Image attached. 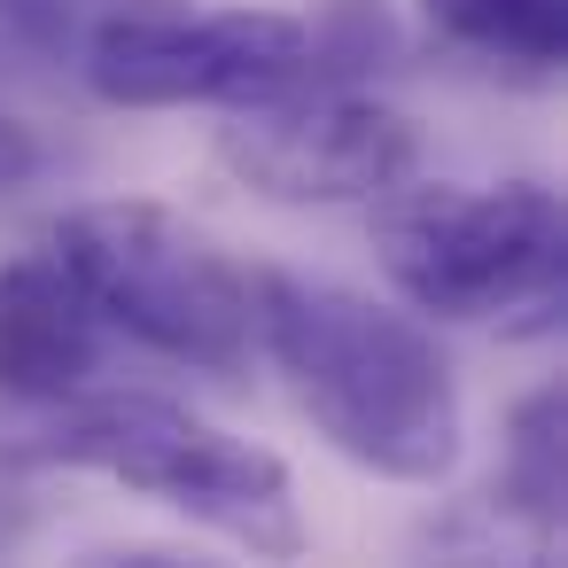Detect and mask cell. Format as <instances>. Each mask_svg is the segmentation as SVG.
<instances>
[{
    "mask_svg": "<svg viewBox=\"0 0 568 568\" xmlns=\"http://www.w3.org/2000/svg\"><path fill=\"white\" fill-rule=\"evenodd\" d=\"M102 374V312L71 281V265L9 257L0 265V405L71 397Z\"/></svg>",
    "mask_w": 568,
    "mask_h": 568,
    "instance_id": "obj_7",
    "label": "cell"
},
{
    "mask_svg": "<svg viewBox=\"0 0 568 568\" xmlns=\"http://www.w3.org/2000/svg\"><path fill=\"white\" fill-rule=\"evenodd\" d=\"M219 164L265 203H374L420 164L405 110L343 87H288L219 125Z\"/></svg>",
    "mask_w": 568,
    "mask_h": 568,
    "instance_id": "obj_6",
    "label": "cell"
},
{
    "mask_svg": "<svg viewBox=\"0 0 568 568\" xmlns=\"http://www.w3.org/2000/svg\"><path fill=\"white\" fill-rule=\"evenodd\" d=\"M79 71L110 110H242L327 87L312 24L273 9H118L87 32Z\"/></svg>",
    "mask_w": 568,
    "mask_h": 568,
    "instance_id": "obj_5",
    "label": "cell"
},
{
    "mask_svg": "<svg viewBox=\"0 0 568 568\" xmlns=\"http://www.w3.org/2000/svg\"><path fill=\"white\" fill-rule=\"evenodd\" d=\"M498 506L529 521L537 537L560 529V389H529L506 413V452H498Z\"/></svg>",
    "mask_w": 568,
    "mask_h": 568,
    "instance_id": "obj_9",
    "label": "cell"
},
{
    "mask_svg": "<svg viewBox=\"0 0 568 568\" xmlns=\"http://www.w3.org/2000/svg\"><path fill=\"white\" fill-rule=\"evenodd\" d=\"M257 343L351 467L382 483H444L459 467V382L413 312L343 281L257 273Z\"/></svg>",
    "mask_w": 568,
    "mask_h": 568,
    "instance_id": "obj_1",
    "label": "cell"
},
{
    "mask_svg": "<svg viewBox=\"0 0 568 568\" xmlns=\"http://www.w3.org/2000/svg\"><path fill=\"white\" fill-rule=\"evenodd\" d=\"M560 195L537 180L498 187H389L374 195V257L413 312L436 320H552L560 304Z\"/></svg>",
    "mask_w": 568,
    "mask_h": 568,
    "instance_id": "obj_4",
    "label": "cell"
},
{
    "mask_svg": "<svg viewBox=\"0 0 568 568\" xmlns=\"http://www.w3.org/2000/svg\"><path fill=\"white\" fill-rule=\"evenodd\" d=\"M0 467L9 475H40V467L110 475L257 560H296L312 537L288 467L265 444L226 436L203 413L149 397V389H102V397L71 389L40 405H0Z\"/></svg>",
    "mask_w": 568,
    "mask_h": 568,
    "instance_id": "obj_2",
    "label": "cell"
},
{
    "mask_svg": "<svg viewBox=\"0 0 568 568\" xmlns=\"http://www.w3.org/2000/svg\"><path fill=\"white\" fill-rule=\"evenodd\" d=\"M17 537H32V506H24V490L9 483V467H0V552H9Z\"/></svg>",
    "mask_w": 568,
    "mask_h": 568,
    "instance_id": "obj_11",
    "label": "cell"
},
{
    "mask_svg": "<svg viewBox=\"0 0 568 568\" xmlns=\"http://www.w3.org/2000/svg\"><path fill=\"white\" fill-rule=\"evenodd\" d=\"M420 17L436 40L529 79L560 71L568 55V0H420Z\"/></svg>",
    "mask_w": 568,
    "mask_h": 568,
    "instance_id": "obj_8",
    "label": "cell"
},
{
    "mask_svg": "<svg viewBox=\"0 0 568 568\" xmlns=\"http://www.w3.org/2000/svg\"><path fill=\"white\" fill-rule=\"evenodd\" d=\"M40 164H48L40 133H32V125H17V118H0V187H24V180H40Z\"/></svg>",
    "mask_w": 568,
    "mask_h": 568,
    "instance_id": "obj_10",
    "label": "cell"
},
{
    "mask_svg": "<svg viewBox=\"0 0 568 568\" xmlns=\"http://www.w3.org/2000/svg\"><path fill=\"white\" fill-rule=\"evenodd\" d=\"M55 257L102 312V327L133 335L141 351L195 366V374H242L257 351V273H242L195 219L164 203H87L55 226Z\"/></svg>",
    "mask_w": 568,
    "mask_h": 568,
    "instance_id": "obj_3",
    "label": "cell"
}]
</instances>
